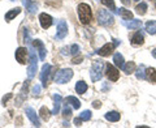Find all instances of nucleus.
<instances>
[{"label": "nucleus", "mask_w": 156, "mask_h": 128, "mask_svg": "<svg viewBox=\"0 0 156 128\" xmlns=\"http://www.w3.org/2000/svg\"><path fill=\"white\" fill-rule=\"evenodd\" d=\"M105 73H107V77H108L111 81H117L119 80V77H120L119 70H117L115 66L109 64V63L105 66Z\"/></svg>", "instance_id": "6e6552de"}, {"label": "nucleus", "mask_w": 156, "mask_h": 128, "mask_svg": "<svg viewBox=\"0 0 156 128\" xmlns=\"http://www.w3.org/2000/svg\"><path fill=\"white\" fill-rule=\"evenodd\" d=\"M39 22H41V25H42L43 29H48V28L52 25L53 20H52V17L50 16V14L41 13V14H39Z\"/></svg>", "instance_id": "ddd939ff"}, {"label": "nucleus", "mask_w": 156, "mask_h": 128, "mask_svg": "<svg viewBox=\"0 0 156 128\" xmlns=\"http://www.w3.org/2000/svg\"><path fill=\"white\" fill-rule=\"evenodd\" d=\"M98 22L101 26H111L115 22V17L108 9H100L98 12Z\"/></svg>", "instance_id": "f03ea898"}, {"label": "nucleus", "mask_w": 156, "mask_h": 128, "mask_svg": "<svg viewBox=\"0 0 156 128\" xmlns=\"http://www.w3.org/2000/svg\"><path fill=\"white\" fill-rule=\"evenodd\" d=\"M62 116L68 118V119H69V118L72 116V109L69 107V103H66L65 107H64V110H62Z\"/></svg>", "instance_id": "7c9ffc66"}, {"label": "nucleus", "mask_w": 156, "mask_h": 128, "mask_svg": "<svg viewBox=\"0 0 156 128\" xmlns=\"http://www.w3.org/2000/svg\"><path fill=\"white\" fill-rule=\"evenodd\" d=\"M14 56H16V60L20 64H26V56H27V48L25 47H18L16 52H14Z\"/></svg>", "instance_id": "1a4fd4ad"}, {"label": "nucleus", "mask_w": 156, "mask_h": 128, "mask_svg": "<svg viewBox=\"0 0 156 128\" xmlns=\"http://www.w3.org/2000/svg\"><path fill=\"white\" fill-rule=\"evenodd\" d=\"M29 51H30V62H29V67H27V77H29V80H31V78H34V76H35V73H37L38 59H37L35 52L33 51L31 47H30Z\"/></svg>", "instance_id": "20e7f679"}, {"label": "nucleus", "mask_w": 156, "mask_h": 128, "mask_svg": "<svg viewBox=\"0 0 156 128\" xmlns=\"http://www.w3.org/2000/svg\"><path fill=\"white\" fill-rule=\"evenodd\" d=\"M135 76H136V78H139V80H144L146 78V68H144V66H139V68L135 71Z\"/></svg>", "instance_id": "cd10ccee"}, {"label": "nucleus", "mask_w": 156, "mask_h": 128, "mask_svg": "<svg viewBox=\"0 0 156 128\" xmlns=\"http://www.w3.org/2000/svg\"><path fill=\"white\" fill-rule=\"evenodd\" d=\"M103 67L104 64L103 62H94V64H92L91 70H90V76H91V80L92 81H99L101 76H103Z\"/></svg>", "instance_id": "7ed1b4c3"}, {"label": "nucleus", "mask_w": 156, "mask_h": 128, "mask_svg": "<svg viewBox=\"0 0 156 128\" xmlns=\"http://www.w3.org/2000/svg\"><path fill=\"white\" fill-rule=\"evenodd\" d=\"M120 16L122 17V20H125V21H129V20H133V13H131L130 11H128V9L125 8H120Z\"/></svg>", "instance_id": "5701e85b"}, {"label": "nucleus", "mask_w": 156, "mask_h": 128, "mask_svg": "<svg viewBox=\"0 0 156 128\" xmlns=\"http://www.w3.org/2000/svg\"><path fill=\"white\" fill-rule=\"evenodd\" d=\"M135 11H136V13H138V14L143 16V14L147 12V4H146V3H140V4H138V6H136V8H135Z\"/></svg>", "instance_id": "c85d7f7f"}, {"label": "nucleus", "mask_w": 156, "mask_h": 128, "mask_svg": "<svg viewBox=\"0 0 156 128\" xmlns=\"http://www.w3.org/2000/svg\"><path fill=\"white\" fill-rule=\"evenodd\" d=\"M152 55H154V58L156 59V48H154V50H152Z\"/></svg>", "instance_id": "ea45409f"}, {"label": "nucleus", "mask_w": 156, "mask_h": 128, "mask_svg": "<svg viewBox=\"0 0 156 128\" xmlns=\"http://www.w3.org/2000/svg\"><path fill=\"white\" fill-rule=\"evenodd\" d=\"M92 106H94L95 109H100V106H101V102H100V101H95L94 103H92Z\"/></svg>", "instance_id": "e433bc0d"}, {"label": "nucleus", "mask_w": 156, "mask_h": 128, "mask_svg": "<svg viewBox=\"0 0 156 128\" xmlns=\"http://www.w3.org/2000/svg\"><path fill=\"white\" fill-rule=\"evenodd\" d=\"M120 118H121V115H120V112H117V111H109L105 114V119L109 122H119Z\"/></svg>", "instance_id": "412c9836"}, {"label": "nucleus", "mask_w": 156, "mask_h": 128, "mask_svg": "<svg viewBox=\"0 0 156 128\" xmlns=\"http://www.w3.org/2000/svg\"><path fill=\"white\" fill-rule=\"evenodd\" d=\"M134 2H138V0H134Z\"/></svg>", "instance_id": "a19ab883"}, {"label": "nucleus", "mask_w": 156, "mask_h": 128, "mask_svg": "<svg viewBox=\"0 0 156 128\" xmlns=\"http://www.w3.org/2000/svg\"><path fill=\"white\" fill-rule=\"evenodd\" d=\"M81 123H82V119H81V118H76V119H74V126H76V127L82 126Z\"/></svg>", "instance_id": "c9c22d12"}, {"label": "nucleus", "mask_w": 156, "mask_h": 128, "mask_svg": "<svg viewBox=\"0 0 156 128\" xmlns=\"http://www.w3.org/2000/svg\"><path fill=\"white\" fill-rule=\"evenodd\" d=\"M101 4H103V6H105L107 8H109L111 11L116 12V6H115V2H113V0H101Z\"/></svg>", "instance_id": "c756f323"}, {"label": "nucleus", "mask_w": 156, "mask_h": 128, "mask_svg": "<svg viewBox=\"0 0 156 128\" xmlns=\"http://www.w3.org/2000/svg\"><path fill=\"white\" fill-rule=\"evenodd\" d=\"M144 43V37L140 32H136L133 37H131V45L134 46H142Z\"/></svg>", "instance_id": "2eb2a0df"}, {"label": "nucleus", "mask_w": 156, "mask_h": 128, "mask_svg": "<svg viewBox=\"0 0 156 128\" xmlns=\"http://www.w3.org/2000/svg\"><path fill=\"white\" fill-rule=\"evenodd\" d=\"M9 98H12V93H8L5 97H3V100H2V103H3V105H5V103L8 102Z\"/></svg>", "instance_id": "72a5a7b5"}, {"label": "nucleus", "mask_w": 156, "mask_h": 128, "mask_svg": "<svg viewBox=\"0 0 156 128\" xmlns=\"http://www.w3.org/2000/svg\"><path fill=\"white\" fill-rule=\"evenodd\" d=\"M121 3H122L124 6H130V0H121Z\"/></svg>", "instance_id": "4c0bfd02"}, {"label": "nucleus", "mask_w": 156, "mask_h": 128, "mask_svg": "<svg viewBox=\"0 0 156 128\" xmlns=\"http://www.w3.org/2000/svg\"><path fill=\"white\" fill-rule=\"evenodd\" d=\"M22 4L26 7V9L29 11V13H31V14L37 13V11H38V6L33 2V0H22Z\"/></svg>", "instance_id": "dca6fc26"}, {"label": "nucleus", "mask_w": 156, "mask_h": 128, "mask_svg": "<svg viewBox=\"0 0 156 128\" xmlns=\"http://www.w3.org/2000/svg\"><path fill=\"white\" fill-rule=\"evenodd\" d=\"M73 77V71L69 68H65V70H60L57 72V75L55 77V81L57 84H65L68 81H70Z\"/></svg>", "instance_id": "39448f33"}, {"label": "nucleus", "mask_w": 156, "mask_h": 128, "mask_svg": "<svg viewBox=\"0 0 156 128\" xmlns=\"http://www.w3.org/2000/svg\"><path fill=\"white\" fill-rule=\"evenodd\" d=\"M33 93H34V96H38L39 93H41V86L39 85H35L33 88Z\"/></svg>", "instance_id": "f704fd0d"}, {"label": "nucleus", "mask_w": 156, "mask_h": 128, "mask_svg": "<svg viewBox=\"0 0 156 128\" xmlns=\"http://www.w3.org/2000/svg\"><path fill=\"white\" fill-rule=\"evenodd\" d=\"M86 90H87V84L85 81H78L76 84V92L78 94H83V93H86Z\"/></svg>", "instance_id": "b1692460"}, {"label": "nucleus", "mask_w": 156, "mask_h": 128, "mask_svg": "<svg viewBox=\"0 0 156 128\" xmlns=\"http://www.w3.org/2000/svg\"><path fill=\"white\" fill-rule=\"evenodd\" d=\"M21 13V8H13V9H11V11H8L7 13H5V21H12V20L16 17V16H18V14Z\"/></svg>", "instance_id": "f3484780"}, {"label": "nucleus", "mask_w": 156, "mask_h": 128, "mask_svg": "<svg viewBox=\"0 0 156 128\" xmlns=\"http://www.w3.org/2000/svg\"><path fill=\"white\" fill-rule=\"evenodd\" d=\"M81 60H82V58H80V59H74V60H73V63H74V64H78V63H81Z\"/></svg>", "instance_id": "58836bf2"}, {"label": "nucleus", "mask_w": 156, "mask_h": 128, "mask_svg": "<svg viewBox=\"0 0 156 128\" xmlns=\"http://www.w3.org/2000/svg\"><path fill=\"white\" fill-rule=\"evenodd\" d=\"M68 34V24L64 21V20H60L57 24V28H56V36L55 38L58 39V41H61V39H64Z\"/></svg>", "instance_id": "423d86ee"}, {"label": "nucleus", "mask_w": 156, "mask_h": 128, "mask_svg": "<svg viewBox=\"0 0 156 128\" xmlns=\"http://www.w3.org/2000/svg\"><path fill=\"white\" fill-rule=\"evenodd\" d=\"M25 112H26V116L30 119V122L33 123L34 127H41V122H39V118L37 115V111L35 110L31 109V107H27Z\"/></svg>", "instance_id": "9d476101"}, {"label": "nucleus", "mask_w": 156, "mask_h": 128, "mask_svg": "<svg viewBox=\"0 0 156 128\" xmlns=\"http://www.w3.org/2000/svg\"><path fill=\"white\" fill-rule=\"evenodd\" d=\"M78 52H80V46H78V45H73L70 47V54H72V55H77Z\"/></svg>", "instance_id": "473e14b6"}, {"label": "nucleus", "mask_w": 156, "mask_h": 128, "mask_svg": "<svg viewBox=\"0 0 156 128\" xmlns=\"http://www.w3.org/2000/svg\"><path fill=\"white\" fill-rule=\"evenodd\" d=\"M124 72L126 73V75H130V73H133V72H135V63L134 62H128L124 66Z\"/></svg>", "instance_id": "393cba45"}, {"label": "nucleus", "mask_w": 156, "mask_h": 128, "mask_svg": "<svg viewBox=\"0 0 156 128\" xmlns=\"http://www.w3.org/2000/svg\"><path fill=\"white\" fill-rule=\"evenodd\" d=\"M33 46L38 50L39 59L43 62L46 59V47H44V45H43V42L41 41V39H35V41H33Z\"/></svg>", "instance_id": "f8f14e48"}, {"label": "nucleus", "mask_w": 156, "mask_h": 128, "mask_svg": "<svg viewBox=\"0 0 156 128\" xmlns=\"http://www.w3.org/2000/svg\"><path fill=\"white\" fill-rule=\"evenodd\" d=\"M124 24L129 29H139L140 26H142V21H140V20H130V21H128V22L125 21Z\"/></svg>", "instance_id": "4be33fe9"}, {"label": "nucleus", "mask_w": 156, "mask_h": 128, "mask_svg": "<svg viewBox=\"0 0 156 128\" xmlns=\"http://www.w3.org/2000/svg\"><path fill=\"white\" fill-rule=\"evenodd\" d=\"M113 62H115V66L116 67H119L122 70L124 66H125V62H124V56L121 55L120 52H116L115 55H113Z\"/></svg>", "instance_id": "a211bd4d"}, {"label": "nucleus", "mask_w": 156, "mask_h": 128, "mask_svg": "<svg viewBox=\"0 0 156 128\" xmlns=\"http://www.w3.org/2000/svg\"><path fill=\"white\" fill-rule=\"evenodd\" d=\"M52 100H53V110H52V114L56 115V114H58V111H60L62 98H61L60 94H57V93H56V94L52 96Z\"/></svg>", "instance_id": "4468645a"}, {"label": "nucleus", "mask_w": 156, "mask_h": 128, "mask_svg": "<svg viewBox=\"0 0 156 128\" xmlns=\"http://www.w3.org/2000/svg\"><path fill=\"white\" fill-rule=\"evenodd\" d=\"M50 72H51V66L50 64H44V66L42 67V72H41V80H42V86L43 88H47Z\"/></svg>", "instance_id": "9b49d317"}, {"label": "nucleus", "mask_w": 156, "mask_h": 128, "mask_svg": "<svg viewBox=\"0 0 156 128\" xmlns=\"http://www.w3.org/2000/svg\"><path fill=\"white\" fill-rule=\"evenodd\" d=\"M146 78L152 84H156V70L155 68H147V70H146Z\"/></svg>", "instance_id": "6ab92c4d"}, {"label": "nucleus", "mask_w": 156, "mask_h": 128, "mask_svg": "<svg viewBox=\"0 0 156 128\" xmlns=\"http://www.w3.org/2000/svg\"><path fill=\"white\" fill-rule=\"evenodd\" d=\"M146 30H147V33L151 34V36L156 34V21H148V22H146Z\"/></svg>", "instance_id": "a878e982"}, {"label": "nucleus", "mask_w": 156, "mask_h": 128, "mask_svg": "<svg viewBox=\"0 0 156 128\" xmlns=\"http://www.w3.org/2000/svg\"><path fill=\"white\" fill-rule=\"evenodd\" d=\"M39 115H41V118L43 120L47 122L48 119H50V116H51V112L46 106H43V107H41V110H39Z\"/></svg>", "instance_id": "bb28decb"}, {"label": "nucleus", "mask_w": 156, "mask_h": 128, "mask_svg": "<svg viewBox=\"0 0 156 128\" xmlns=\"http://www.w3.org/2000/svg\"><path fill=\"white\" fill-rule=\"evenodd\" d=\"M120 43V41H116L115 43H105L103 47H100L99 50H98V55L100 56H109L112 52H113L115 47Z\"/></svg>", "instance_id": "0eeeda50"}, {"label": "nucleus", "mask_w": 156, "mask_h": 128, "mask_svg": "<svg viewBox=\"0 0 156 128\" xmlns=\"http://www.w3.org/2000/svg\"><path fill=\"white\" fill-rule=\"evenodd\" d=\"M65 101H66V103L72 105V107H74V109H80V107H81V102H80V100H78V98H76V97H73V96L66 97V98H65Z\"/></svg>", "instance_id": "aec40b11"}, {"label": "nucleus", "mask_w": 156, "mask_h": 128, "mask_svg": "<svg viewBox=\"0 0 156 128\" xmlns=\"http://www.w3.org/2000/svg\"><path fill=\"white\" fill-rule=\"evenodd\" d=\"M77 12H78V17H80V21L81 24L83 25H89L92 20V13H91V8L89 4L86 3H81L77 8Z\"/></svg>", "instance_id": "f257e3e1"}, {"label": "nucleus", "mask_w": 156, "mask_h": 128, "mask_svg": "<svg viewBox=\"0 0 156 128\" xmlns=\"http://www.w3.org/2000/svg\"><path fill=\"white\" fill-rule=\"evenodd\" d=\"M80 118H81L82 120H85V122L90 120V119H91V111H89V110H85V111H82V114L80 115Z\"/></svg>", "instance_id": "2f4dec72"}]
</instances>
